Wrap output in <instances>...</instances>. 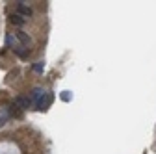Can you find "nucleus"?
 I'll return each mask as SVG.
<instances>
[{
	"instance_id": "nucleus-1",
	"label": "nucleus",
	"mask_w": 156,
	"mask_h": 154,
	"mask_svg": "<svg viewBox=\"0 0 156 154\" xmlns=\"http://www.w3.org/2000/svg\"><path fill=\"white\" fill-rule=\"evenodd\" d=\"M17 13L21 15V17H24V19H30V17H32V8L26 6L24 2H19V4H17Z\"/></svg>"
},
{
	"instance_id": "nucleus-2",
	"label": "nucleus",
	"mask_w": 156,
	"mask_h": 154,
	"mask_svg": "<svg viewBox=\"0 0 156 154\" xmlns=\"http://www.w3.org/2000/svg\"><path fill=\"white\" fill-rule=\"evenodd\" d=\"M15 104L21 108V110H26V108H30V97H23V95H19V97L15 99Z\"/></svg>"
},
{
	"instance_id": "nucleus-3",
	"label": "nucleus",
	"mask_w": 156,
	"mask_h": 154,
	"mask_svg": "<svg viewBox=\"0 0 156 154\" xmlns=\"http://www.w3.org/2000/svg\"><path fill=\"white\" fill-rule=\"evenodd\" d=\"M43 95H45V91L41 89V87H35L32 93H30V102H39V100H41V97H43Z\"/></svg>"
},
{
	"instance_id": "nucleus-4",
	"label": "nucleus",
	"mask_w": 156,
	"mask_h": 154,
	"mask_svg": "<svg viewBox=\"0 0 156 154\" xmlns=\"http://www.w3.org/2000/svg\"><path fill=\"white\" fill-rule=\"evenodd\" d=\"M9 23H11V24H15V26H23V24L26 23V19H24V17H21L19 13H13V15H9Z\"/></svg>"
},
{
	"instance_id": "nucleus-5",
	"label": "nucleus",
	"mask_w": 156,
	"mask_h": 154,
	"mask_svg": "<svg viewBox=\"0 0 156 154\" xmlns=\"http://www.w3.org/2000/svg\"><path fill=\"white\" fill-rule=\"evenodd\" d=\"M50 104V95H43V97H41V100H39L35 106L39 108V110H47V106Z\"/></svg>"
},
{
	"instance_id": "nucleus-6",
	"label": "nucleus",
	"mask_w": 156,
	"mask_h": 154,
	"mask_svg": "<svg viewBox=\"0 0 156 154\" xmlns=\"http://www.w3.org/2000/svg\"><path fill=\"white\" fill-rule=\"evenodd\" d=\"M17 39L21 41L23 45H26V47H30V45H32V39H30V37H28L24 32H17Z\"/></svg>"
},
{
	"instance_id": "nucleus-7",
	"label": "nucleus",
	"mask_w": 156,
	"mask_h": 154,
	"mask_svg": "<svg viewBox=\"0 0 156 154\" xmlns=\"http://www.w3.org/2000/svg\"><path fill=\"white\" fill-rule=\"evenodd\" d=\"M6 41H8L9 47H17V39H15L13 35H8V39H6Z\"/></svg>"
},
{
	"instance_id": "nucleus-8",
	"label": "nucleus",
	"mask_w": 156,
	"mask_h": 154,
	"mask_svg": "<svg viewBox=\"0 0 156 154\" xmlns=\"http://www.w3.org/2000/svg\"><path fill=\"white\" fill-rule=\"evenodd\" d=\"M43 67H45V65H43V63H37V65H35V67H34V69H35V71H37V72H41V71H43Z\"/></svg>"
},
{
	"instance_id": "nucleus-9",
	"label": "nucleus",
	"mask_w": 156,
	"mask_h": 154,
	"mask_svg": "<svg viewBox=\"0 0 156 154\" xmlns=\"http://www.w3.org/2000/svg\"><path fill=\"white\" fill-rule=\"evenodd\" d=\"M0 124H2V119H0Z\"/></svg>"
}]
</instances>
